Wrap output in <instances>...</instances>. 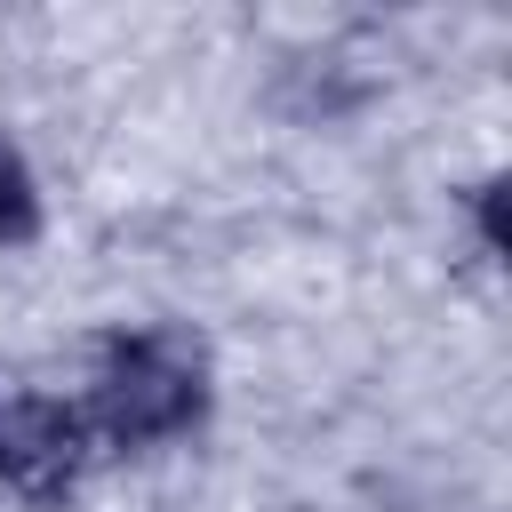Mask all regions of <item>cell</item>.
Listing matches in <instances>:
<instances>
[{
	"label": "cell",
	"instance_id": "cell-3",
	"mask_svg": "<svg viewBox=\"0 0 512 512\" xmlns=\"http://www.w3.org/2000/svg\"><path fill=\"white\" fill-rule=\"evenodd\" d=\"M32 224H40V192H32L24 160L0 144V240H32Z\"/></svg>",
	"mask_w": 512,
	"mask_h": 512
},
{
	"label": "cell",
	"instance_id": "cell-2",
	"mask_svg": "<svg viewBox=\"0 0 512 512\" xmlns=\"http://www.w3.org/2000/svg\"><path fill=\"white\" fill-rule=\"evenodd\" d=\"M88 448H80V416L56 400H8L0 408V488H16L24 504H56L72 496Z\"/></svg>",
	"mask_w": 512,
	"mask_h": 512
},
{
	"label": "cell",
	"instance_id": "cell-1",
	"mask_svg": "<svg viewBox=\"0 0 512 512\" xmlns=\"http://www.w3.org/2000/svg\"><path fill=\"white\" fill-rule=\"evenodd\" d=\"M96 416L112 440H168L200 416V368L160 344V336H128L104 352V384H96Z\"/></svg>",
	"mask_w": 512,
	"mask_h": 512
}]
</instances>
